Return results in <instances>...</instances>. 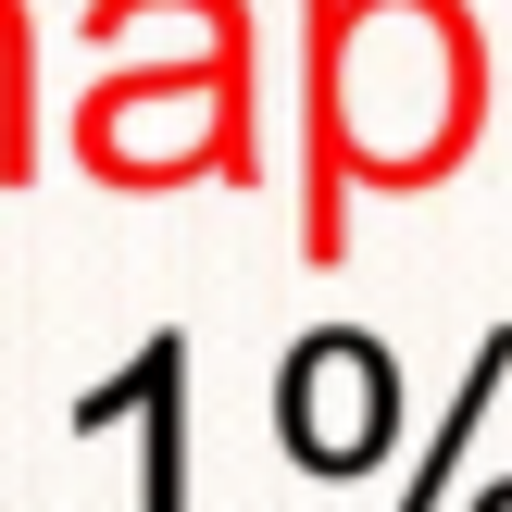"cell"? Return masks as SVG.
Returning <instances> with one entry per match:
<instances>
[{
    "instance_id": "3",
    "label": "cell",
    "mask_w": 512,
    "mask_h": 512,
    "mask_svg": "<svg viewBox=\"0 0 512 512\" xmlns=\"http://www.w3.org/2000/svg\"><path fill=\"white\" fill-rule=\"evenodd\" d=\"M500 388H512V325H488V338H475L463 388H450V425L413 450V475H400V512H438V500H450V463H463V450H475V425L500 413Z\"/></svg>"
},
{
    "instance_id": "2",
    "label": "cell",
    "mask_w": 512,
    "mask_h": 512,
    "mask_svg": "<svg viewBox=\"0 0 512 512\" xmlns=\"http://www.w3.org/2000/svg\"><path fill=\"white\" fill-rule=\"evenodd\" d=\"M88 425H138V512H188V338H150L125 375H100L75 400V438Z\"/></svg>"
},
{
    "instance_id": "4",
    "label": "cell",
    "mask_w": 512,
    "mask_h": 512,
    "mask_svg": "<svg viewBox=\"0 0 512 512\" xmlns=\"http://www.w3.org/2000/svg\"><path fill=\"white\" fill-rule=\"evenodd\" d=\"M475 512H512V475H500V488H488V500H475Z\"/></svg>"
},
{
    "instance_id": "1",
    "label": "cell",
    "mask_w": 512,
    "mask_h": 512,
    "mask_svg": "<svg viewBox=\"0 0 512 512\" xmlns=\"http://www.w3.org/2000/svg\"><path fill=\"white\" fill-rule=\"evenodd\" d=\"M275 438H288V463L325 475V488L375 475L400 450V363L363 325H313V338L288 350V375H275Z\"/></svg>"
}]
</instances>
